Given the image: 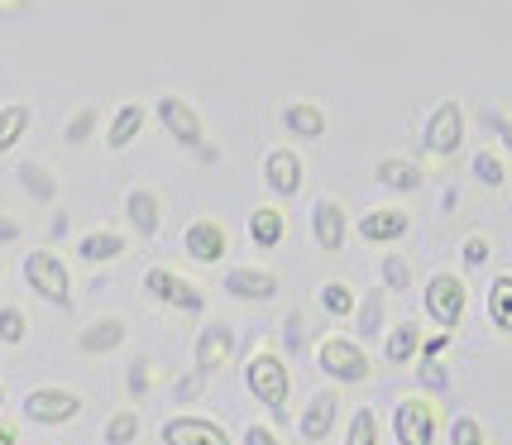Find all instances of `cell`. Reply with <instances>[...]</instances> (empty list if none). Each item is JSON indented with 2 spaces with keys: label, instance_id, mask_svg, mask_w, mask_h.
<instances>
[{
  "label": "cell",
  "instance_id": "cell-1",
  "mask_svg": "<svg viewBox=\"0 0 512 445\" xmlns=\"http://www.w3.org/2000/svg\"><path fill=\"white\" fill-rule=\"evenodd\" d=\"M245 383H249V393L273 412V422H288L292 379H288V369H283V359L273 355V350H259V355L245 364Z\"/></svg>",
  "mask_w": 512,
  "mask_h": 445
},
{
  "label": "cell",
  "instance_id": "cell-2",
  "mask_svg": "<svg viewBox=\"0 0 512 445\" xmlns=\"http://www.w3.org/2000/svg\"><path fill=\"white\" fill-rule=\"evenodd\" d=\"M24 283L39 292L44 302H53V307H72V278H67V268L58 254L34 249V254L24 259Z\"/></svg>",
  "mask_w": 512,
  "mask_h": 445
},
{
  "label": "cell",
  "instance_id": "cell-3",
  "mask_svg": "<svg viewBox=\"0 0 512 445\" xmlns=\"http://www.w3.org/2000/svg\"><path fill=\"white\" fill-rule=\"evenodd\" d=\"M426 316L441 326V331H455L460 321H465V302H469V292L465 283L455 278V273H436L431 283H426Z\"/></svg>",
  "mask_w": 512,
  "mask_h": 445
},
{
  "label": "cell",
  "instance_id": "cell-4",
  "mask_svg": "<svg viewBox=\"0 0 512 445\" xmlns=\"http://www.w3.org/2000/svg\"><path fill=\"white\" fill-rule=\"evenodd\" d=\"M316 359H321V369H326L335 383H364V379H369V355L359 350L355 340H345V335L321 340Z\"/></svg>",
  "mask_w": 512,
  "mask_h": 445
},
{
  "label": "cell",
  "instance_id": "cell-5",
  "mask_svg": "<svg viewBox=\"0 0 512 445\" xmlns=\"http://www.w3.org/2000/svg\"><path fill=\"white\" fill-rule=\"evenodd\" d=\"M393 436L398 445H436V412L426 398H402L393 412Z\"/></svg>",
  "mask_w": 512,
  "mask_h": 445
},
{
  "label": "cell",
  "instance_id": "cell-6",
  "mask_svg": "<svg viewBox=\"0 0 512 445\" xmlns=\"http://www.w3.org/2000/svg\"><path fill=\"white\" fill-rule=\"evenodd\" d=\"M77 412H82V398L67 393V388H34V393L24 398V417L39 426H63V422H72Z\"/></svg>",
  "mask_w": 512,
  "mask_h": 445
},
{
  "label": "cell",
  "instance_id": "cell-7",
  "mask_svg": "<svg viewBox=\"0 0 512 445\" xmlns=\"http://www.w3.org/2000/svg\"><path fill=\"white\" fill-rule=\"evenodd\" d=\"M158 120H163V130L178 139L182 149H201V115L192 111V101H182V96H158Z\"/></svg>",
  "mask_w": 512,
  "mask_h": 445
},
{
  "label": "cell",
  "instance_id": "cell-8",
  "mask_svg": "<svg viewBox=\"0 0 512 445\" xmlns=\"http://www.w3.org/2000/svg\"><path fill=\"white\" fill-rule=\"evenodd\" d=\"M144 292H154L158 302H168V307H178V312H201V307H206V297H201L187 278L168 273V268H149V273H144Z\"/></svg>",
  "mask_w": 512,
  "mask_h": 445
},
{
  "label": "cell",
  "instance_id": "cell-9",
  "mask_svg": "<svg viewBox=\"0 0 512 445\" xmlns=\"http://www.w3.org/2000/svg\"><path fill=\"white\" fill-rule=\"evenodd\" d=\"M460 139H465V111L455 106V101H441L436 106V115L426 120V149L431 154H455L460 149Z\"/></svg>",
  "mask_w": 512,
  "mask_h": 445
},
{
  "label": "cell",
  "instance_id": "cell-10",
  "mask_svg": "<svg viewBox=\"0 0 512 445\" xmlns=\"http://www.w3.org/2000/svg\"><path fill=\"white\" fill-rule=\"evenodd\" d=\"M163 445H230L221 422H206V417H173L163 422Z\"/></svg>",
  "mask_w": 512,
  "mask_h": 445
},
{
  "label": "cell",
  "instance_id": "cell-11",
  "mask_svg": "<svg viewBox=\"0 0 512 445\" xmlns=\"http://www.w3.org/2000/svg\"><path fill=\"white\" fill-rule=\"evenodd\" d=\"M264 182L273 197H297V192H302V158L292 154L288 144L273 149V154L264 158Z\"/></svg>",
  "mask_w": 512,
  "mask_h": 445
},
{
  "label": "cell",
  "instance_id": "cell-12",
  "mask_svg": "<svg viewBox=\"0 0 512 445\" xmlns=\"http://www.w3.org/2000/svg\"><path fill=\"white\" fill-rule=\"evenodd\" d=\"M312 235L326 254H340V249H345V206H340V201H331V197L316 201L312 206Z\"/></svg>",
  "mask_w": 512,
  "mask_h": 445
},
{
  "label": "cell",
  "instance_id": "cell-13",
  "mask_svg": "<svg viewBox=\"0 0 512 445\" xmlns=\"http://www.w3.org/2000/svg\"><path fill=\"white\" fill-rule=\"evenodd\" d=\"M230 355H235V331L225 321H216V326H206L197 335V374H216Z\"/></svg>",
  "mask_w": 512,
  "mask_h": 445
},
{
  "label": "cell",
  "instance_id": "cell-14",
  "mask_svg": "<svg viewBox=\"0 0 512 445\" xmlns=\"http://www.w3.org/2000/svg\"><path fill=\"white\" fill-rule=\"evenodd\" d=\"M335 417H340V398L335 393H316L312 402H307V412H302V422H297V436L302 441H326L331 436V426H335Z\"/></svg>",
  "mask_w": 512,
  "mask_h": 445
},
{
  "label": "cell",
  "instance_id": "cell-15",
  "mask_svg": "<svg viewBox=\"0 0 512 445\" xmlns=\"http://www.w3.org/2000/svg\"><path fill=\"white\" fill-rule=\"evenodd\" d=\"M225 292L240 297V302H268L278 292V278L264 273V268H230L225 273Z\"/></svg>",
  "mask_w": 512,
  "mask_h": 445
},
{
  "label": "cell",
  "instance_id": "cell-16",
  "mask_svg": "<svg viewBox=\"0 0 512 445\" xmlns=\"http://www.w3.org/2000/svg\"><path fill=\"white\" fill-rule=\"evenodd\" d=\"M187 254L197 259V264H216V259H225V230L221 221H192L187 225Z\"/></svg>",
  "mask_w": 512,
  "mask_h": 445
},
{
  "label": "cell",
  "instance_id": "cell-17",
  "mask_svg": "<svg viewBox=\"0 0 512 445\" xmlns=\"http://www.w3.org/2000/svg\"><path fill=\"white\" fill-rule=\"evenodd\" d=\"M407 211H393V206H383V211H369L364 221H359V235L369 240V245H393L407 235Z\"/></svg>",
  "mask_w": 512,
  "mask_h": 445
},
{
  "label": "cell",
  "instance_id": "cell-18",
  "mask_svg": "<svg viewBox=\"0 0 512 445\" xmlns=\"http://www.w3.org/2000/svg\"><path fill=\"white\" fill-rule=\"evenodd\" d=\"M283 125L292 130V139H321L326 134V111L316 101H292L283 111Z\"/></svg>",
  "mask_w": 512,
  "mask_h": 445
},
{
  "label": "cell",
  "instance_id": "cell-19",
  "mask_svg": "<svg viewBox=\"0 0 512 445\" xmlns=\"http://www.w3.org/2000/svg\"><path fill=\"white\" fill-rule=\"evenodd\" d=\"M283 230H288V221H283L278 206H259V211L249 216V240L259 249H278L283 245Z\"/></svg>",
  "mask_w": 512,
  "mask_h": 445
},
{
  "label": "cell",
  "instance_id": "cell-20",
  "mask_svg": "<svg viewBox=\"0 0 512 445\" xmlns=\"http://www.w3.org/2000/svg\"><path fill=\"white\" fill-rule=\"evenodd\" d=\"M379 182L393 192H417L422 187V168L407 163V158H379Z\"/></svg>",
  "mask_w": 512,
  "mask_h": 445
},
{
  "label": "cell",
  "instance_id": "cell-21",
  "mask_svg": "<svg viewBox=\"0 0 512 445\" xmlns=\"http://www.w3.org/2000/svg\"><path fill=\"white\" fill-rule=\"evenodd\" d=\"M77 254H82L87 264H111V259H120V254H125V240H120L115 230H96V235H82Z\"/></svg>",
  "mask_w": 512,
  "mask_h": 445
},
{
  "label": "cell",
  "instance_id": "cell-22",
  "mask_svg": "<svg viewBox=\"0 0 512 445\" xmlns=\"http://www.w3.org/2000/svg\"><path fill=\"white\" fill-rule=\"evenodd\" d=\"M417 350H422V331H417L412 321H402V326H393V331H388L383 359H388V364H407V359H417Z\"/></svg>",
  "mask_w": 512,
  "mask_h": 445
},
{
  "label": "cell",
  "instance_id": "cell-23",
  "mask_svg": "<svg viewBox=\"0 0 512 445\" xmlns=\"http://www.w3.org/2000/svg\"><path fill=\"white\" fill-rule=\"evenodd\" d=\"M120 340H125V321L106 316V321H96L91 331H82V340H77V345H82L87 355H106V350H115Z\"/></svg>",
  "mask_w": 512,
  "mask_h": 445
},
{
  "label": "cell",
  "instance_id": "cell-24",
  "mask_svg": "<svg viewBox=\"0 0 512 445\" xmlns=\"http://www.w3.org/2000/svg\"><path fill=\"white\" fill-rule=\"evenodd\" d=\"M144 130V111H139V106H120V111H115V120H111V134H106V144H111V149H130L134 144V134Z\"/></svg>",
  "mask_w": 512,
  "mask_h": 445
},
{
  "label": "cell",
  "instance_id": "cell-25",
  "mask_svg": "<svg viewBox=\"0 0 512 445\" xmlns=\"http://www.w3.org/2000/svg\"><path fill=\"white\" fill-rule=\"evenodd\" d=\"M125 211H130V221H134L139 235H154L158 230V197L154 192H144V187L130 192V197H125Z\"/></svg>",
  "mask_w": 512,
  "mask_h": 445
},
{
  "label": "cell",
  "instance_id": "cell-26",
  "mask_svg": "<svg viewBox=\"0 0 512 445\" xmlns=\"http://www.w3.org/2000/svg\"><path fill=\"white\" fill-rule=\"evenodd\" d=\"M489 321L498 326V331L512 335V273L493 278V288H489Z\"/></svg>",
  "mask_w": 512,
  "mask_h": 445
},
{
  "label": "cell",
  "instance_id": "cell-27",
  "mask_svg": "<svg viewBox=\"0 0 512 445\" xmlns=\"http://www.w3.org/2000/svg\"><path fill=\"white\" fill-rule=\"evenodd\" d=\"M29 130V106L24 101H10V106H0V154L5 149H15V139Z\"/></svg>",
  "mask_w": 512,
  "mask_h": 445
},
{
  "label": "cell",
  "instance_id": "cell-28",
  "mask_svg": "<svg viewBox=\"0 0 512 445\" xmlns=\"http://www.w3.org/2000/svg\"><path fill=\"white\" fill-rule=\"evenodd\" d=\"M345 445H379V417L369 412V407H359L355 422H350V436H345Z\"/></svg>",
  "mask_w": 512,
  "mask_h": 445
},
{
  "label": "cell",
  "instance_id": "cell-29",
  "mask_svg": "<svg viewBox=\"0 0 512 445\" xmlns=\"http://www.w3.org/2000/svg\"><path fill=\"white\" fill-rule=\"evenodd\" d=\"M383 283H388V292H407L412 288V264L402 254H383Z\"/></svg>",
  "mask_w": 512,
  "mask_h": 445
},
{
  "label": "cell",
  "instance_id": "cell-30",
  "mask_svg": "<svg viewBox=\"0 0 512 445\" xmlns=\"http://www.w3.org/2000/svg\"><path fill=\"white\" fill-rule=\"evenodd\" d=\"M321 307L331 316H355V292L345 288V283H326L321 288Z\"/></svg>",
  "mask_w": 512,
  "mask_h": 445
},
{
  "label": "cell",
  "instance_id": "cell-31",
  "mask_svg": "<svg viewBox=\"0 0 512 445\" xmlns=\"http://www.w3.org/2000/svg\"><path fill=\"white\" fill-rule=\"evenodd\" d=\"M139 436V412H115L106 426V445H130Z\"/></svg>",
  "mask_w": 512,
  "mask_h": 445
},
{
  "label": "cell",
  "instance_id": "cell-32",
  "mask_svg": "<svg viewBox=\"0 0 512 445\" xmlns=\"http://www.w3.org/2000/svg\"><path fill=\"white\" fill-rule=\"evenodd\" d=\"M383 326V292H369V302H359V331L379 335Z\"/></svg>",
  "mask_w": 512,
  "mask_h": 445
},
{
  "label": "cell",
  "instance_id": "cell-33",
  "mask_svg": "<svg viewBox=\"0 0 512 445\" xmlns=\"http://www.w3.org/2000/svg\"><path fill=\"white\" fill-rule=\"evenodd\" d=\"M0 340H5V345H20L24 340V312L20 307H0Z\"/></svg>",
  "mask_w": 512,
  "mask_h": 445
},
{
  "label": "cell",
  "instance_id": "cell-34",
  "mask_svg": "<svg viewBox=\"0 0 512 445\" xmlns=\"http://www.w3.org/2000/svg\"><path fill=\"white\" fill-rule=\"evenodd\" d=\"M450 445H484V426L474 422V417H455V426H450Z\"/></svg>",
  "mask_w": 512,
  "mask_h": 445
},
{
  "label": "cell",
  "instance_id": "cell-35",
  "mask_svg": "<svg viewBox=\"0 0 512 445\" xmlns=\"http://www.w3.org/2000/svg\"><path fill=\"white\" fill-rule=\"evenodd\" d=\"M417 379H422L426 388H431V393H446V388H450V374H446V369H441V364H436V359H422V369H417Z\"/></svg>",
  "mask_w": 512,
  "mask_h": 445
},
{
  "label": "cell",
  "instance_id": "cell-36",
  "mask_svg": "<svg viewBox=\"0 0 512 445\" xmlns=\"http://www.w3.org/2000/svg\"><path fill=\"white\" fill-rule=\"evenodd\" d=\"M20 178L29 182V192H34V197H53V178H48L44 168H34V163H24V168H20Z\"/></svg>",
  "mask_w": 512,
  "mask_h": 445
},
{
  "label": "cell",
  "instance_id": "cell-37",
  "mask_svg": "<svg viewBox=\"0 0 512 445\" xmlns=\"http://www.w3.org/2000/svg\"><path fill=\"white\" fill-rule=\"evenodd\" d=\"M474 178L489 182V187H498V182H503V163H498L493 154H479L474 158Z\"/></svg>",
  "mask_w": 512,
  "mask_h": 445
},
{
  "label": "cell",
  "instance_id": "cell-38",
  "mask_svg": "<svg viewBox=\"0 0 512 445\" xmlns=\"http://www.w3.org/2000/svg\"><path fill=\"white\" fill-rule=\"evenodd\" d=\"M91 125H96V111H91V106L87 111H77L72 115V125H67V144H82V139L91 134Z\"/></svg>",
  "mask_w": 512,
  "mask_h": 445
},
{
  "label": "cell",
  "instance_id": "cell-39",
  "mask_svg": "<svg viewBox=\"0 0 512 445\" xmlns=\"http://www.w3.org/2000/svg\"><path fill=\"white\" fill-rule=\"evenodd\" d=\"M465 264L469 268H484V264H489V240H479V235H474V240H465Z\"/></svg>",
  "mask_w": 512,
  "mask_h": 445
},
{
  "label": "cell",
  "instance_id": "cell-40",
  "mask_svg": "<svg viewBox=\"0 0 512 445\" xmlns=\"http://www.w3.org/2000/svg\"><path fill=\"white\" fill-rule=\"evenodd\" d=\"M283 345H288L292 355L302 350V316H288V326H283Z\"/></svg>",
  "mask_w": 512,
  "mask_h": 445
},
{
  "label": "cell",
  "instance_id": "cell-41",
  "mask_svg": "<svg viewBox=\"0 0 512 445\" xmlns=\"http://www.w3.org/2000/svg\"><path fill=\"white\" fill-rule=\"evenodd\" d=\"M245 445H278V436H273L268 426H249V431H245Z\"/></svg>",
  "mask_w": 512,
  "mask_h": 445
},
{
  "label": "cell",
  "instance_id": "cell-42",
  "mask_svg": "<svg viewBox=\"0 0 512 445\" xmlns=\"http://www.w3.org/2000/svg\"><path fill=\"white\" fill-rule=\"evenodd\" d=\"M446 345H450V331L431 335V340H426V345H422V359H436V355H441V350H446Z\"/></svg>",
  "mask_w": 512,
  "mask_h": 445
},
{
  "label": "cell",
  "instance_id": "cell-43",
  "mask_svg": "<svg viewBox=\"0 0 512 445\" xmlns=\"http://www.w3.org/2000/svg\"><path fill=\"white\" fill-rule=\"evenodd\" d=\"M144 388H149V369H144V364H134L130 369V393H144Z\"/></svg>",
  "mask_w": 512,
  "mask_h": 445
},
{
  "label": "cell",
  "instance_id": "cell-44",
  "mask_svg": "<svg viewBox=\"0 0 512 445\" xmlns=\"http://www.w3.org/2000/svg\"><path fill=\"white\" fill-rule=\"evenodd\" d=\"M489 120H493V130L503 134V144H508V154H512V120L508 115H489Z\"/></svg>",
  "mask_w": 512,
  "mask_h": 445
},
{
  "label": "cell",
  "instance_id": "cell-45",
  "mask_svg": "<svg viewBox=\"0 0 512 445\" xmlns=\"http://www.w3.org/2000/svg\"><path fill=\"white\" fill-rule=\"evenodd\" d=\"M201 379H206V374H192V379H182V383H178V402H187V398H192V393H197V388H201Z\"/></svg>",
  "mask_w": 512,
  "mask_h": 445
},
{
  "label": "cell",
  "instance_id": "cell-46",
  "mask_svg": "<svg viewBox=\"0 0 512 445\" xmlns=\"http://www.w3.org/2000/svg\"><path fill=\"white\" fill-rule=\"evenodd\" d=\"M15 235H20V225H15V221H0V240H15Z\"/></svg>",
  "mask_w": 512,
  "mask_h": 445
},
{
  "label": "cell",
  "instance_id": "cell-47",
  "mask_svg": "<svg viewBox=\"0 0 512 445\" xmlns=\"http://www.w3.org/2000/svg\"><path fill=\"white\" fill-rule=\"evenodd\" d=\"M0 445H15V426H0Z\"/></svg>",
  "mask_w": 512,
  "mask_h": 445
},
{
  "label": "cell",
  "instance_id": "cell-48",
  "mask_svg": "<svg viewBox=\"0 0 512 445\" xmlns=\"http://www.w3.org/2000/svg\"><path fill=\"white\" fill-rule=\"evenodd\" d=\"M0 402H5V388H0Z\"/></svg>",
  "mask_w": 512,
  "mask_h": 445
}]
</instances>
